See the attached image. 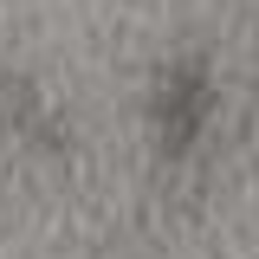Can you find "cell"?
<instances>
[{
	"mask_svg": "<svg viewBox=\"0 0 259 259\" xmlns=\"http://www.w3.org/2000/svg\"><path fill=\"white\" fill-rule=\"evenodd\" d=\"M207 104H214V91H207V65H201V59L168 65L162 84H156V130H162V149H188L194 130H201V117H207Z\"/></svg>",
	"mask_w": 259,
	"mask_h": 259,
	"instance_id": "cell-1",
	"label": "cell"
}]
</instances>
